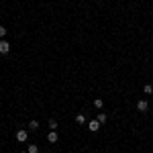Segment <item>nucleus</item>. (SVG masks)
Returning a JSON list of instances; mask_svg holds the SVG:
<instances>
[{"mask_svg": "<svg viewBox=\"0 0 153 153\" xmlns=\"http://www.w3.org/2000/svg\"><path fill=\"white\" fill-rule=\"evenodd\" d=\"M76 123L78 125H86V117L84 114H76Z\"/></svg>", "mask_w": 153, "mask_h": 153, "instance_id": "obj_7", "label": "nucleus"}, {"mask_svg": "<svg viewBox=\"0 0 153 153\" xmlns=\"http://www.w3.org/2000/svg\"><path fill=\"white\" fill-rule=\"evenodd\" d=\"M27 153H39V147H37V145H29Z\"/></svg>", "mask_w": 153, "mask_h": 153, "instance_id": "obj_12", "label": "nucleus"}, {"mask_svg": "<svg viewBox=\"0 0 153 153\" xmlns=\"http://www.w3.org/2000/svg\"><path fill=\"white\" fill-rule=\"evenodd\" d=\"M94 106H96V108H102V106H104V100H102V98H96V100H94Z\"/></svg>", "mask_w": 153, "mask_h": 153, "instance_id": "obj_9", "label": "nucleus"}, {"mask_svg": "<svg viewBox=\"0 0 153 153\" xmlns=\"http://www.w3.org/2000/svg\"><path fill=\"white\" fill-rule=\"evenodd\" d=\"M49 129H51V131L57 129V120H55V118H51V120H49Z\"/></svg>", "mask_w": 153, "mask_h": 153, "instance_id": "obj_11", "label": "nucleus"}, {"mask_svg": "<svg viewBox=\"0 0 153 153\" xmlns=\"http://www.w3.org/2000/svg\"><path fill=\"white\" fill-rule=\"evenodd\" d=\"M10 51V43L6 39H0V55H6Z\"/></svg>", "mask_w": 153, "mask_h": 153, "instance_id": "obj_1", "label": "nucleus"}, {"mask_svg": "<svg viewBox=\"0 0 153 153\" xmlns=\"http://www.w3.org/2000/svg\"><path fill=\"white\" fill-rule=\"evenodd\" d=\"M137 110L139 112H147L149 110V102L147 100H137Z\"/></svg>", "mask_w": 153, "mask_h": 153, "instance_id": "obj_4", "label": "nucleus"}, {"mask_svg": "<svg viewBox=\"0 0 153 153\" xmlns=\"http://www.w3.org/2000/svg\"><path fill=\"white\" fill-rule=\"evenodd\" d=\"M27 139H29V133H27V131H25V129L16 131V141H19V143H25V141H27Z\"/></svg>", "mask_w": 153, "mask_h": 153, "instance_id": "obj_3", "label": "nucleus"}, {"mask_svg": "<svg viewBox=\"0 0 153 153\" xmlns=\"http://www.w3.org/2000/svg\"><path fill=\"white\" fill-rule=\"evenodd\" d=\"M29 129H31V131H37V129H39V123H37V120H31V123H29Z\"/></svg>", "mask_w": 153, "mask_h": 153, "instance_id": "obj_10", "label": "nucleus"}, {"mask_svg": "<svg viewBox=\"0 0 153 153\" xmlns=\"http://www.w3.org/2000/svg\"><path fill=\"white\" fill-rule=\"evenodd\" d=\"M4 37H6V27L0 25V39H4Z\"/></svg>", "mask_w": 153, "mask_h": 153, "instance_id": "obj_13", "label": "nucleus"}, {"mask_svg": "<svg viewBox=\"0 0 153 153\" xmlns=\"http://www.w3.org/2000/svg\"><path fill=\"white\" fill-rule=\"evenodd\" d=\"M151 39H153V35H151Z\"/></svg>", "mask_w": 153, "mask_h": 153, "instance_id": "obj_15", "label": "nucleus"}, {"mask_svg": "<svg viewBox=\"0 0 153 153\" xmlns=\"http://www.w3.org/2000/svg\"><path fill=\"white\" fill-rule=\"evenodd\" d=\"M100 127H102V125H100V123H98L96 118L88 123V131H90V133H98V131H100Z\"/></svg>", "mask_w": 153, "mask_h": 153, "instance_id": "obj_2", "label": "nucleus"}, {"mask_svg": "<svg viewBox=\"0 0 153 153\" xmlns=\"http://www.w3.org/2000/svg\"><path fill=\"white\" fill-rule=\"evenodd\" d=\"M143 92H145V94H153V86H151V84H145Z\"/></svg>", "mask_w": 153, "mask_h": 153, "instance_id": "obj_8", "label": "nucleus"}, {"mask_svg": "<svg viewBox=\"0 0 153 153\" xmlns=\"http://www.w3.org/2000/svg\"><path fill=\"white\" fill-rule=\"evenodd\" d=\"M23 153H27V151H23Z\"/></svg>", "mask_w": 153, "mask_h": 153, "instance_id": "obj_14", "label": "nucleus"}, {"mask_svg": "<svg viewBox=\"0 0 153 153\" xmlns=\"http://www.w3.org/2000/svg\"><path fill=\"white\" fill-rule=\"evenodd\" d=\"M96 120H98L100 125H104L106 120H108V117H106V112H98V117H96Z\"/></svg>", "mask_w": 153, "mask_h": 153, "instance_id": "obj_6", "label": "nucleus"}, {"mask_svg": "<svg viewBox=\"0 0 153 153\" xmlns=\"http://www.w3.org/2000/svg\"><path fill=\"white\" fill-rule=\"evenodd\" d=\"M47 141H49V143H57V141H59L57 131H51V133H49V135H47Z\"/></svg>", "mask_w": 153, "mask_h": 153, "instance_id": "obj_5", "label": "nucleus"}]
</instances>
